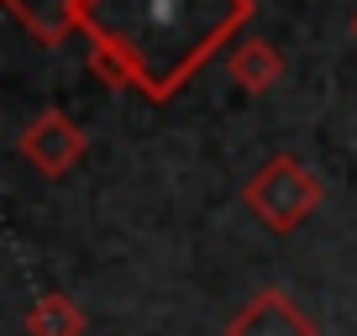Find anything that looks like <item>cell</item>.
I'll return each instance as SVG.
<instances>
[{
	"mask_svg": "<svg viewBox=\"0 0 357 336\" xmlns=\"http://www.w3.org/2000/svg\"><path fill=\"white\" fill-rule=\"evenodd\" d=\"M22 158L37 168V174H47V179H63L68 168H79L84 163V153H89V137L74 126V116H63V111H43L37 121H26V132H22Z\"/></svg>",
	"mask_w": 357,
	"mask_h": 336,
	"instance_id": "cell-3",
	"label": "cell"
},
{
	"mask_svg": "<svg viewBox=\"0 0 357 336\" xmlns=\"http://www.w3.org/2000/svg\"><path fill=\"white\" fill-rule=\"evenodd\" d=\"M84 305L68 294H43L26 310V336H84Z\"/></svg>",
	"mask_w": 357,
	"mask_h": 336,
	"instance_id": "cell-7",
	"label": "cell"
},
{
	"mask_svg": "<svg viewBox=\"0 0 357 336\" xmlns=\"http://www.w3.org/2000/svg\"><path fill=\"white\" fill-rule=\"evenodd\" d=\"M89 68H95V79H105L111 90H137L132 63H126L116 47H105V43H89Z\"/></svg>",
	"mask_w": 357,
	"mask_h": 336,
	"instance_id": "cell-8",
	"label": "cell"
},
{
	"mask_svg": "<svg viewBox=\"0 0 357 336\" xmlns=\"http://www.w3.org/2000/svg\"><path fill=\"white\" fill-rule=\"evenodd\" d=\"M6 11L43 47H58L74 32H84V0H6Z\"/></svg>",
	"mask_w": 357,
	"mask_h": 336,
	"instance_id": "cell-5",
	"label": "cell"
},
{
	"mask_svg": "<svg viewBox=\"0 0 357 336\" xmlns=\"http://www.w3.org/2000/svg\"><path fill=\"white\" fill-rule=\"evenodd\" d=\"M352 37H357V11H352Z\"/></svg>",
	"mask_w": 357,
	"mask_h": 336,
	"instance_id": "cell-9",
	"label": "cell"
},
{
	"mask_svg": "<svg viewBox=\"0 0 357 336\" xmlns=\"http://www.w3.org/2000/svg\"><path fill=\"white\" fill-rule=\"evenodd\" d=\"M231 79H236V90H252V95H268L273 84L284 79V53L268 37H247V43L231 47Z\"/></svg>",
	"mask_w": 357,
	"mask_h": 336,
	"instance_id": "cell-6",
	"label": "cell"
},
{
	"mask_svg": "<svg viewBox=\"0 0 357 336\" xmlns=\"http://www.w3.org/2000/svg\"><path fill=\"white\" fill-rule=\"evenodd\" d=\"M242 200H247V211H252L257 221L268 226V231H279V236H284V231L305 226L315 211H321L326 190H321V179H315V168H310V163H300V158L279 153V158H268V163L257 168L252 179H247Z\"/></svg>",
	"mask_w": 357,
	"mask_h": 336,
	"instance_id": "cell-2",
	"label": "cell"
},
{
	"mask_svg": "<svg viewBox=\"0 0 357 336\" xmlns=\"http://www.w3.org/2000/svg\"><path fill=\"white\" fill-rule=\"evenodd\" d=\"M226 336H321L315 321L284 289H257L242 310L226 321Z\"/></svg>",
	"mask_w": 357,
	"mask_h": 336,
	"instance_id": "cell-4",
	"label": "cell"
},
{
	"mask_svg": "<svg viewBox=\"0 0 357 336\" xmlns=\"http://www.w3.org/2000/svg\"><path fill=\"white\" fill-rule=\"evenodd\" d=\"M252 22V0H84V43L132 63L137 90L168 100Z\"/></svg>",
	"mask_w": 357,
	"mask_h": 336,
	"instance_id": "cell-1",
	"label": "cell"
}]
</instances>
